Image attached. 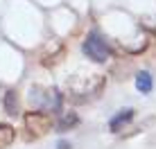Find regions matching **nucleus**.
I'll use <instances>...</instances> for the list:
<instances>
[{"instance_id": "f257e3e1", "label": "nucleus", "mask_w": 156, "mask_h": 149, "mask_svg": "<svg viewBox=\"0 0 156 149\" xmlns=\"http://www.w3.org/2000/svg\"><path fill=\"white\" fill-rule=\"evenodd\" d=\"M82 50H84V54H86V57H90V59L98 61V63L106 61V59L111 57V47L106 45V41L102 39L98 32H90V34L86 36V41H84Z\"/></svg>"}, {"instance_id": "f03ea898", "label": "nucleus", "mask_w": 156, "mask_h": 149, "mask_svg": "<svg viewBox=\"0 0 156 149\" xmlns=\"http://www.w3.org/2000/svg\"><path fill=\"white\" fill-rule=\"evenodd\" d=\"M25 126L30 129V136L39 138L50 129V118H48V113H43V111H32V113L25 115Z\"/></svg>"}, {"instance_id": "7ed1b4c3", "label": "nucleus", "mask_w": 156, "mask_h": 149, "mask_svg": "<svg viewBox=\"0 0 156 149\" xmlns=\"http://www.w3.org/2000/svg\"><path fill=\"white\" fill-rule=\"evenodd\" d=\"M133 118V109H125V111H120L118 115H113L109 122V126H111V131H120V126L122 124H127L129 120Z\"/></svg>"}, {"instance_id": "20e7f679", "label": "nucleus", "mask_w": 156, "mask_h": 149, "mask_svg": "<svg viewBox=\"0 0 156 149\" xmlns=\"http://www.w3.org/2000/svg\"><path fill=\"white\" fill-rule=\"evenodd\" d=\"M136 88L140 90V93H149V90L154 88V79H152V74H149L147 70L136 74Z\"/></svg>"}, {"instance_id": "39448f33", "label": "nucleus", "mask_w": 156, "mask_h": 149, "mask_svg": "<svg viewBox=\"0 0 156 149\" xmlns=\"http://www.w3.org/2000/svg\"><path fill=\"white\" fill-rule=\"evenodd\" d=\"M14 142V129L9 124H0V149L9 147Z\"/></svg>"}, {"instance_id": "423d86ee", "label": "nucleus", "mask_w": 156, "mask_h": 149, "mask_svg": "<svg viewBox=\"0 0 156 149\" xmlns=\"http://www.w3.org/2000/svg\"><path fill=\"white\" fill-rule=\"evenodd\" d=\"M73 124H77V115H75V113L63 115V118H61V122H59V131H66L68 126H73Z\"/></svg>"}, {"instance_id": "0eeeda50", "label": "nucleus", "mask_w": 156, "mask_h": 149, "mask_svg": "<svg viewBox=\"0 0 156 149\" xmlns=\"http://www.w3.org/2000/svg\"><path fill=\"white\" fill-rule=\"evenodd\" d=\"M5 109H7V113H16V93L14 90H9L5 95Z\"/></svg>"}, {"instance_id": "6e6552de", "label": "nucleus", "mask_w": 156, "mask_h": 149, "mask_svg": "<svg viewBox=\"0 0 156 149\" xmlns=\"http://www.w3.org/2000/svg\"><path fill=\"white\" fill-rule=\"evenodd\" d=\"M57 149H70V142H66V140H59V142H57Z\"/></svg>"}]
</instances>
